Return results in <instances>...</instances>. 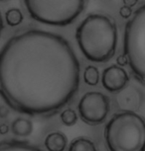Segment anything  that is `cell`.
<instances>
[{
	"label": "cell",
	"mask_w": 145,
	"mask_h": 151,
	"mask_svg": "<svg viewBox=\"0 0 145 151\" xmlns=\"http://www.w3.org/2000/svg\"><path fill=\"white\" fill-rule=\"evenodd\" d=\"M79 74L72 45L52 32L25 31L0 50V96L22 114H56L77 93Z\"/></svg>",
	"instance_id": "1"
},
{
	"label": "cell",
	"mask_w": 145,
	"mask_h": 151,
	"mask_svg": "<svg viewBox=\"0 0 145 151\" xmlns=\"http://www.w3.org/2000/svg\"><path fill=\"white\" fill-rule=\"evenodd\" d=\"M76 39L79 50L89 60L106 62L116 50V25L103 14H90L77 28Z\"/></svg>",
	"instance_id": "2"
},
{
	"label": "cell",
	"mask_w": 145,
	"mask_h": 151,
	"mask_svg": "<svg viewBox=\"0 0 145 151\" xmlns=\"http://www.w3.org/2000/svg\"><path fill=\"white\" fill-rule=\"evenodd\" d=\"M104 138L109 151H145V119L132 111L116 114L107 122Z\"/></svg>",
	"instance_id": "3"
},
{
	"label": "cell",
	"mask_w": 145,
	"mask_h": 151,
	"mask_svg": "<svg viewBox=\"0 0 145 151\" xmlns=\"http://www.w3.org/2000/svg\"><path fill=\"white\" fill-rule=\"evenodd\" d=\"M24 3L35 21L64 27L78 19L85 9L86 0H24Z\"/></svg>",
	"instance_id": "4"
},
{
	"label": "cell",
	"mask_w": 145,
	"mask_h": 151,
	"mask_svg": "<svg viewBox=\"0 0 145 151\" xmlns=\"http://www.w3.org/2000/svg\"><path fill=\"white\" fill-rule=\"evenodd\" d=\"M123 52L133 75L145 84V4L139 7L126 23Z\"/></svg>",
	"instance_id": "5"
},
{
	"label": "cell",
	"mask_w": 145,
	"mask_h": 151,
	"mask_svg": "<svg viewBox=\"0 0 145 151\" xmlns=\"http://www.w3.org/2000/svg\"><path fill=\"white\" fill-rule=\"evenodd\" d=\"M79 113L87 124H101L109 112V100L101 92H87L79 103Z\"/></svg>",
	"instance_id": "6"
},
{
	"label": "cell",
	"mask_w": 145,
	"mask_h": 151,
	"mask_svg": "<svg viewBox=\"0 0 145 151\" xmlns=\"http://www.w3.org/2000/svg\"><path fill=\"white\" fill-rule=\"evenodd\" d=\"M129 81V76L124 68L118 65H110L103 70L101 82L104 89L111 93L119 92L126 86Z\"/></svg>",
	"instance_id": "7"
},
{
	"label": "cell",
	"mask_w": 145,
	"mask_h": 151,
	"mask_svg": "<svg viewBox=\"0 0 145 151\" xmlns=\"http://www.w3.org/2000/svg\"><path fill=\"white\" fill-rule=\"evenodd\" d=\"M68 144V139L64 133L60 132H52L45 139V146L49 151H64Z\"/></svg>",
	"instance_id": "8"
},
{
	"label": "cell",
	"mask_w": 145,
	"mask_h": 151,
	"mask_svg": "<svg viewBox=\"0 0 145 151\" xmlns=\"http://www.w3.org/2000/svg\"><path fill=\"white\" fill-rule=\"evenodd\" d=\"M138 92L139 91L135 90V89H127L126 91H124V92L121 93L120 96L118 97L119 105H120L123 109H127L128 111L137 109L139 107L140 102L136 101V100H131V99L139 98Z\"/></svg>",
	"instance_id": "9"
},
{
	"label": "cell",
	"mask_w": 145,
	"mask_h": 151,
	"mask_svg": "<svg viewBox=\"0 0 145 151\" xmlns=\"http://www.w3.org/2000/svg\"><path fill=\"white\" fill-rule=\"evenodd\" d=\"M0 151H43L39 147L25 141L9 140L0 142Z\"/></svg>",
	"instance_id": "10"
},
{
	"label": "cell",
	"mask_w": 145,
	"mask_h": 151,
	"mask_svg": "<svg viewBox=\"0 0 145 151\" xmlns=\"http://www.w3.org/2000/svg\"><path fill=\"white\" fill-rule=\"evenodd\" d=\"M12 132L17 136L26 137L29 136L33 132L32 122L24 118H18L12 122Z\"/></svg>",
	"instance_id": "11"
},
{
	"label": "cell",
	"mask_w": 145,
	"mask_h": 151,
	"mask_svg": "<svg viewBox=\"0 0 145 151\" xmlns=\"http://www.w3.org/2000/svg\"><path fill=\"white\" fill-rule=\"evenodd\" d=\"M69 151H96V148L92 140L85 137H78L72 141Z\"/></svg>",
	"instance_id": "12"
},
{
	"label": "cell",
	"mask_w": 145,
	"mask_h": 151,
	"mask_svg": "<svg viewBox=\"0 0 145 151\" xmlns=\"http://www.w3.org/2000/svg\"><path fill=\"white\" fill-rule=\"evenodd\" d=\"M84 81L90 86H95L99 81V71L95 66L90 65L84 71Z\"/></svg>",
	"instance_id": "13"
},
{
	"label": "cell",
	"mask_w": 145,
	"mask_h": 151,
	"mask_svg": "<svg viewBox=\"0 0 145 151\" xmlns=\"http://www.w3.org/2000/svg\"><path fill=\"white\" fill-rule=\"evenodd\" d=\"M5 19H6V22L9 26L15 27L20 25L23 21V14L17 8H12V9H9L6 12Z\"/></svg>",
	"instance_id": "14"
},
{
	"label": "cell",
	"mask_w": 145,
	"mask_h": 151,
	"mask_svg": "<svg viewBox=\"0 0 145 151\" xmlns=\"http://www.w3.org/2000/svg\"><path fill=\"white\" fill-rule=\"evenodd\" d=\"M61 121L67 127H72L76 124L78 121V116L73 109H66L61 114Z\"/></svg>",
	"instance_id": "15"
},
{
	"label": "cell",
	"mask_w": 145,
	"mask_h": 151,
	"mask_svg": "<svg viewBox=\"0 0 145 151\" xmlns=\"http://www.w3.org/2000/svg\"><path fill=\"white\" fill-rule=\"evenodd\" d=\"M119 14L123 19H128L132 15V9L127 6H122L119 10Z\"/></svg>",
	"instance_id": "16"
},
{
	"label": "cell",
	"mask_w": 145,
	"mask_h": 151,
	"mask_svg": "<svg viewBox=\"0 0 145 151\" xmlns=\"http://www.w3.org/2000/svg\"><path fill=\"white\" fill-rule=\"evenodd\" d=\"M116 62H117V64H118V66H124V65H126L127 63H128V59H127L126 58V55H119L117 58H116Z\"/></svg>",
	"instance_id": "17"
},
{
	"label": "cell",
	"mask_w": 145,
	"mask_h": 151,
	"mask_svg": "<svg viewBox=\"0 0 145 151\" xmlns=\"http://www.w3.org/2000/svg\"><path fill=\"white\" fill-rule=\"evenodd\" d=\"M122 2H123L124 6H127V7H133L135 6L136 4L138 3V0H122Z\"/></svg>",
	"instance_id": "18"
},
{
	"label": "cell",
	"mask_w": 145,
	"mask_h": 151,
	"mask_svg": "<svg viewBox=\"0 0 145 151\" xmlns=\"http://www.w3.org/2000/svg\"><path fill=\"white\" fill-rule=\"evenodd\" d=\"M7 115H8V110L6 108H4V107L0 108V116H1V118H5Z\"/></svg>",
	"instance_id": "19"
},
{
	"label": "cell",
	"mask_w": 145,
	"mask_h": 151,
	"mask_svg": "<svg viewBox=\"0 0 145 151\" xmlns=\"http://www.w3.org/2000/svg\"><path fill=\"white\" fill-rule=\"evenodd\" d=\"M8 132V127L5 124H2L1 127H0V132L1 133H6Z\"/></svg>",
	"instance_id": "20"
},
{
	"label": "cell",
	"mask_w": 145,
	"mask_h": 151,
	"mask_svg": "<svg viewBox=\"0 0 145 151\" xmlns=\"http://www.w3.org/2000/svg\"><path fill=\"white\" fill-rule=\"evenodd\" d=\"M2 30H3V19H2L1 12H0V36H1Z\"/></svg>",
	"instance_id": "21"
},
{
	"label": "cell",
	"mask_w": 145,
	"mask_h": 151,
	"mask_svg": "<svg viewBox=\"0 0 145 151\" xmlns=\"http://www.w3.org/2000/svg\"><path fill=\"white\" fill-rule=\"evenodd\" d=\"M0 1H2V0H0Z\"/></svg>",
	"instance_id": "22"
}]
</instances>
